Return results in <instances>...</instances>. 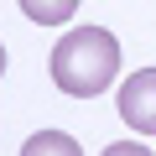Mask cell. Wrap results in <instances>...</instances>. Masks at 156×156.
Listing matches in <instances>:
<instances>
[{
    "label": "cell",
    "instance_id": "cell-1",
    "mask_svg": "<svg viewBox=\"0 0 156 156\" xmlns=\"http://www.w3.org/2000/svg\"><path fill=\"white\" fill-rule=\"evenodd\" d=\"M120 73V42L104 31V26H78V31H62L57 47H52V83L73 99H94L115 83Z\"/></svg>",
    "mask_w": 156,
    "mask_h": 156
},
{
    "label": "cell",
    "instance_id": "cell-2",
    "mask_svg": "<svg viewBox=\"0 0 156 156\" xmlns=\"http://www.w3.org/2000/svg\"><path fill=\"white\" fill-rule=\"evenodd\" d=\"M120 120L140 135H156V68H140L125 78V89H120Z\"/></svg>",
    "mask_w": 156,
    "mask_h": 156
},
{
    "label": "cell",
    "instance_id": "cell-3",
    "mask_svg": "<svg viewBox=\"0 0 156 156\" xmlns=\"http://www.w3.org/2000/svg\"><path fill=\"white\" fill-rule=\"evenodd\" d=\"M21 156H83V146H78L68 130H37L21 146Z\"/></svg>",
    "mask_w": 156,
    "mask_h": 156
},
{
    "label": "cell",
    "instance_id": "cell-4",
    "mask_svg": "<svg viewBox=\"0 0 156 156\" xmlns=\"http://www.w3.org/2000/svg\"><path fill=\"white\" fill-rule=\"evenodd\" d=\"M21 11H26V21H37V26H62V21L78 11V0H21Z\"/></svg>",
    "mask_w": 156,
    "mask_h": 156
},
{
    "label": "cell",
    "instance_id": "cell-5",
    "mask_svg": "<svg viewBox=\"0 0 156 156\" xmlns=\"http://www.w3.org/2000/svg\"><path fill=\"white\" fill-rule=\"evenodd\" d=\"M104 156H151V151H146L140 140H115V146H109Z\"/></svg>",
    "mask_w": 156,
    "mask_h": 156
},
{
    "label": "cell",
    "instance_id": "cell-6",
    "mask_svg": "<svg viewBox=\"0 0 156 156\" xmlns=\"http://www.w3.org/2000/svg\"><path fill=\"white\" fill-rule=\"evenodd\" d=\"M0 73H5V47H0Z\"/></svg>",
    "mask_w": 156,
    "mask_h": 156
}]
</instances>
